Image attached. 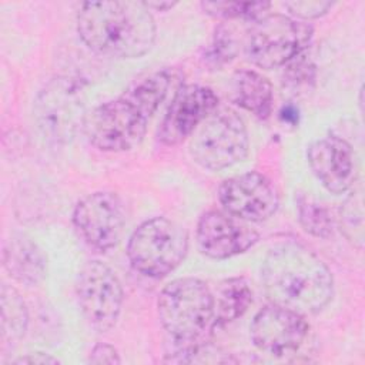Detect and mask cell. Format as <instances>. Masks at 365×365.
<instances>
[{
    "label": "cell",
    "instance_id": "cell-5",
    "mask_svg": "<svg viewBox=\"0 0 365 365\" xmlns=\"http://www.w3.org/2000/svg\"><path fill=\"white\" fill-rule=\"evenodd\" d=\"M187 251V231L165 217L141 222L127 245L131 267L150 278H163L173 272L184 261Z\"/></svg>",
    "mask_w": 365,
    "mask_h": 365
},
{
    "label": "cell",
    "instance_id": "cell-18",
    "mask_svg": "<svg viewBox=\"0 0 365 365\" xmlns=\"http://www.w3.org/2000/svg\"><path fill=\"white\" fill-rule=\"evenodd\" d=\"M252 302V291L244 278H230L220 284L214 295V328L224 327L242 317Z\"/></svg>",
    "mask_w": 365,
    "mask_h": 365
},
{
    "label": "cell",
    "instance_id": "cell-26",
    "mask_svg": "<svg viewBox=\"0 0 365 365\" xmlns=\"http://www.w3.org/2000/svg\"><path fill=\"white\" fill-rule=\"evenodd\" d=\"M60 361L48 354L44 352H33V354H27L23 356H19L17 359L13 361V364L17 365H23V364H58Z\"/></svg>",
    "mask_w": 365,
    "mask_h": 365
},
{
    "label": "cell",
    "instance_id": "cell-22",
    "mask_svg": "<svg viewBox=\"0 0 365 365\" xmlns=\"http://www.w3.org/2000/svg\"><path fill=\"white\" fill-rule=\"evenodd\" d=\"M235 54H237V41L232 30L225 24H220L215 29L212 41L205 53L207 63L214 67H220L222 64L230 63L235 57Z\"/></svg>",
    "mask_w": 365,
    "mask_h": 365
},
{
    "label": "cell",
    "instance_id": "cell-13",
    "mask_svg": "<svg viewBox=\"0 0 365 365\" xmlns=\"http://www.w3.org/2000/svg\"><path fill=\"white\" fill-rule=\"evenodd\" d=\"M217 107L218 97L211 88L198 84L181 87L161 121L158 140L165 145L182 143Z\"/></svg>",
    "mask_w": 365,
    "mask_h": 365
},
{
    "label": "cell",
    "instance_id": "cell-14",
    "mask_svg": "<svg viewBox=\"0 0 365 365\" xmlns=\"http://www.w3.org/2000/svg\"><path fill=\"white\" fill-rule=\"evenodd\" d=\"M259 234L247 222L228 212L207 211L197 224V244L202 254L225 259L245 252L258 241Z\"/></svg>",
    "mask_w": 365,
    "mask_h": 365
},
{
    "label": "cell",
    "instance_id": "cell-2",
    "mask_svg": "<svg viewBox=\"0 0 365 365\" xmlns=\"http://www.w3.org/2000/svg\"><path fill=\"white\" fill-rule=\"evenodd\" d=\"M261 277L271 302L302 315L321 311L334 294L332 274L325 262L297 242H282L271 248Z\"/></svg>",
    "mask_w": 365,
    "mask_h": 365
},
{
    "label": "cell",
    "instance_id": "cell-7",
    "mask_svg": "<svg viewBox=\"0 0 365 365\" xmlns=\"http://www.w3.org/2000/svg\"><path fill=\"white\" fill-rule=\"evenodd\" d=\"M311 24L285 14H267L252 24L245 51L248 60L259 68L271 70L289 64L311 43Z\"/></svg>",
    "mask_w": 365,
    "mask_h": 365
},
{
    "label": "cell",
    "instance_id": "cell-3",
    "mask_svg": "<svg viewBox=\"0 0 365 365\" xmlns=\"http://www.w3.org/2000/svg\"><path fill=\"white\" fill-rule=\"evenodd\" d=\"M77 31L103 56L135 58L151 50L157 27L143 1H87L78 9Z\"/></svg>",
    "mask_w": 365,
    "mask_h": 365
},
{
    "label": "cell",
    "instance_id": "cell-9",
    "mask_svg": "<svg viewBox=\"0 0 365 365\" xmlns=\"http://www.w3.org/2000/svg\"><path fill=\"white\" fill-rule=\"evenodd\" d=\"M80 309L97 331L111 329L121 312L124 292L114 271L98 259L87 261L76 281Z\"/></svg>",
    "mask_w": 365,
    "mask_h": 365
},
{
    "label": "cell",
    "instance_id": "cell-23",
    "mask_svg": "<svg viewBox=\"0 0 365 365\" xmlns=\"http://www.w3.org/2000/svg\"><path fill=\"white\" fill-rule=\"evenodd\" d=\"M364 212H362V200L361 195H351L346 198L341 208V222L344 231L349 240L354 237V230H356L358 238L362 241L364 231Z\"/></svg>",
    "mask_w": 365,
    "mask_h": 365
},
{
    "label": "cell",
    "instance_id": "cell-15",
    "mask_svg": "<svg viewBox=\"0 0 365 365\" xmlns=\"http://www.w3.org/2000/svg\"><path fill=\"white\" fill-rule=\"evenodd\" d=\"M308 164L319 182L332 194L349 190L355 181V160L349 143L338 135L314 141L308 151Z\"/></svg>",
    "mask_w": 365,
    "mask_h": 365
},
{
    "label": "cell",
    "instance_id": "cell-17",
    "mask_svg": "<svg viewBox=\"0 0 365 365\" xmlns=\"http://www.w3.org/2000/svg\"><path fill=\"white\" fill-rule=\"evenodd\" d=\"M232 80V100L235 104L255 117L267 120L274 103V91L268 78L255 70H240Z\"/></svg>",
    "mask_w": 365,
    "mask_h": 365
},
{
    "label": "cell",
    "instance_id": "cell-1",
    "mask_svg": "<svg viewBox=\"0 0 365 365\" xmlns=\"http://www.w3.org/2000/svg\"><path fill=\"white\" fill-rule=\"evenodd\" d=\"M171 84L168 70L154 71L133 83L121 96L86 115L84 133L101 151H128L138 145L147 125L164 101Z\"/></svg>",
    "mask_w": 365,
    "mask_h": 365
},
{
    "label": "cell",
    "instance_id": "cell-20",
    "mask_svg": "<svg viewBox=\"0 0 365 365\" xmlns=\"http://www.w3.org/2000/svg\"><path fill=\"white\" fill-rule=\"evenodd\" d=\"M298 220L302 228L318 238H328L334 232V221L329 211L309 194H299L297 198Z\"/></svg>",
    "mask_w": 365,
    "mask_h": 365
},
{
    "label": "cell",
    "instance_id": "cell-25",
    "mask_svg": "<svg viewBox=\"0 0 365 365\" xmlns=\"http://www.w3.org/2000/svg\"><path fill=\"white\" fill-rule=\"evenodd\" d=\"M91 364H120V355L113 345L108 344H97L88 356Z\"/></svg>",
    "mask_w": 365,
    "mask_h": 365
},
{
    "label": "cell",
    "instance_id": "cell-16",
    "mask_svg": "<svg viewBox=\"0 0 365 365\" xmlns=\"http://www.w3.org/2000/svg\"><path fill=\"white\" fill-rule=\"evenodd\" d=\"M3 265L9 275L27 287L38 285L47 274V258L41 248L24 234H13L3 250Z\"/></svg>",
    "mask_w": 365,
    "mask_h": 365
},
{
    "label": "cell",
    "instance_id": "cell-4",
    "mask_svg": "<svg viewBox=\"0 0 365 365\" xmlns=\"http://www.w3.org/2000/svg\"><path fill=\"white\" fill-rule=\"evenodd\" d=\"M158 319L180 346H195L212 334L215 311L210 287L192 277L167 284L157 301Z\"/></svg>",
    "mask_w": 365,
    "mask_h": 365
},
{
    "label": "cell",
    "instance_id": "cell-27",
    "mask_svg": "<svg viewBox=\"0 0 365 365\" xmlns=\"http://www.w3.org/2000/svg\"><path fill=\"white\" fill-rule=\"evenodd\" d=\"M145 4V7L151 11H167L170 9H173L177 3L175 1H143Z\"/></svg>",
    "mask_w": 365,
    "mask_h": 365
},
{
    "label": "cell",
    "instance_id": "cell-19",
    "mask_svg": "<svg viewBox=\"0 0 365 365\" xmlns=\"http://www.w3.org/2000/svg\"><path fill=\"white\" fill-rule=\"evenodd\" d=\"M29 315L23 298L16 288L1 287V331L3 338L20 339L27 329Z\"/></svg>",
    "mask_w": 365,
    "mask_h": 365
},
{
    "label": "cell",
    "instance_id": "cell-12",
    "mask_svg": "<svg viewBox=\"0 0 365 365\" xmlns=\"http://www.w3.org/2000/svg\"><path fill=\"white\" fill-rule=\"evenodd\" d=\"M308 329L305 315L272 302L255 314L250 335L259 351L272 356H284L301 348Z\"/></svg>",
    "mask_w": 365,
    "mask_h": 365
},
{
    "label": "cell",
    "instance_id": "cell-24",
    "mask_svg": "<svg viewBox=\"0 0 365 365\" xmlns=\"http://www.w3.org/2000/svg\"><path fill=\"white\" fill-rule=\"evenodd\" d=\"M332 1H319V0H305V1H288L285 7L294 17L308 20L317 19L327 14L332 9Z\"/></svg>",
    "mask_w": 365,
    "mask_h": 365
},
{
    "label": "cell",
    "instance_id": "cell-6",
    "mask_svg": "<svg viewBox=\"0 0 365 365\" xmlns=\"http://www.w3.org/2000/svg\"><path fill=\"white\" fill-rule=\"evenodd\" d=\"M250 148L244 120L234 110L211 113L191 134L188 151L202 168L220 171L241 163Z\"/></svg>",
    "mask_w": 365,
    "mask_h": 365
},
{
    "label": "cell",
    "instance_id": "cell-11",
    "mask_svg": "<svg viewBox=\"0 0 365 365\" xmlns=\"http://www.w3.org/2000/svg\"><path fill=\"white\" fill-rule=\"evenodd\" d=\"M218 200L225 212L247 222L271 218L279 205L274 184L257 171L224 180L218 188Z\"/></svg>",
    "mask_w": 365,
    "mask_h": 365
},
{
    "label": "cell",
    "instance_id": "cell-8",
    "mask_svg": "<svg viewBox=\"0 0 365 365\" xmlns=\"http://www.w3.org/2000/svg\"><path fill=\"white\" fill-rule=\"evenodd\" d=\"M84 91L68 77L51 80L37 96L34 118L43 135L54 143H67L84 127Z\"/></svg>",
    "mask_w": 365,
    "mask_h": 365
},
{
    "label": "cell",
    "instance_id": "cell-10",
    "mask_svg": "<svg viewBox=\"0 0 365 365\" xmlns=\"http://www.w3.org/2000/svg\"><path fill=\"white\" fill-rule=\"evenodd\" d=\"M124 221L121 200L110 191H96L83 197L73 211L78 234L98 251H108L118 244Z\"/></svg>",
    "mask_w": 365,
    "mask_h": 365
},
{
    "label": "cell",
    "instance_id": "cell-21",
    "mask_svg": "<svg viewBox=\"0 0 365 365\" xmlns=\"http://www.w3.org/2000/svg\"><path fill=\"white\" fill-rule=\"evenodd\" d=\"M271 7L267 1H201V9L217 19L258 20Z\"/></svg>",
    "mask_w": 365,
    "mask_h": 365
}]
</instances>
